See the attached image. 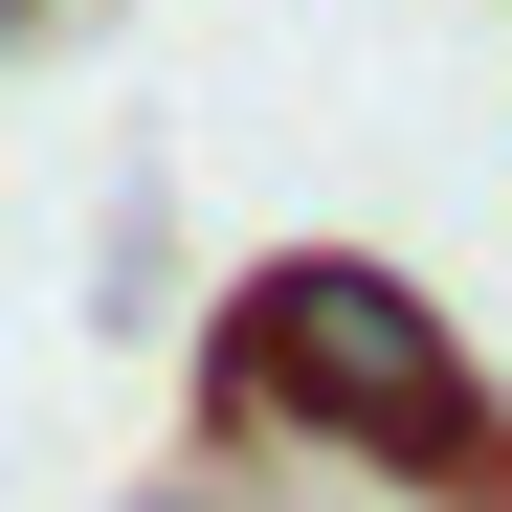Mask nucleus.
<instances>
[{
	"instance_id": "obj_1",
	"label": "nucleus",
	"mask_w": 512,
	"mask_h": 512,
	"mask_svg": "<svg viewBox=\"0 0 512 512\" xmlns=\"http://www.w3.org/2000/svg\"><path fill=\"white\" fill-rule=\"evenodd\" d=\"M245 401L312 423V446H379L423 490H512V423L468 379V334L423 312L401 268H268V290H245Z\"/></svg>"
},
{
	"instance_id": "obj_2",
	"label": "nucleus",
	"mask_w": 512,
	"mask_h": 512,
	"mask_svg": "<svg viewBox=\"0 0 512 512\" xmlns=\"http://www.w3.org/2000/svg\"><path fill=\"white\" fill-rule=\"evenodd\" d=\"M134 512H179V490H134Z\"/></svg>"
},
{
	"instance_id": "obj_3",
	"label": "nucleus",
	"mask_w": 512,
	"mask_h": 512,
	"mask_svg": "<svg viewBox=\"0 0 512 512\" xmlns=\"http://www.w3.org/2000/svg\"><path fill=\"white\" fill-rule=\"evenodd\" d=\"M0 23H23V0H0Z\"/></svg>"
}]
</instances>
